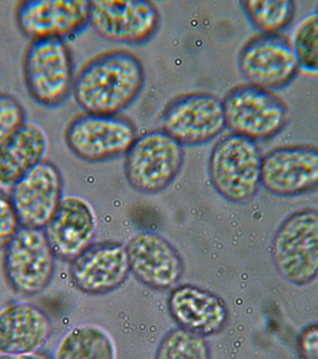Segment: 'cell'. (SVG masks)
I'll use <instances>...</instances> for the list:
<instances>
[{"label": "cell", "instance_id": "obj_1", "mask_svg": "<svg viewBox=\"0 0 318 359\" xmlns=\"http://www.w3.org/2000/svg\"><path fill=\"white\" fill-rule=\"evenodd\" d=\"M143 64L123 49L91 59L74 78V96L85 113L118 115L131 106L143 91Z\"/></svg>", "mask_w": 318, "mask_h": 359}, {"label": "cell", "instance_id": "obj_2", "mask_svg": "<svg viewBox=\"0 0 318 359\" xmlns=\"http://www.w3.org/2000/svg\"><path fill=\"white\" fill-rule=\"evenodd\" d=\"M261 150L256 142L230 133L219 139L208 162V174L219 196L235 204L251 201L261 187Z\"/></svg>", "mask_w": 318, "mask_h": 359}, {"label": "cell", "instance_id": "obj_3", "mask_svg": "<svg viewBox=\"0 0 318 359\" xmlns=\"http://www.w3.org/2000/svg\"><path fill=\"white\" fill-rule=\"evenodd\" d=\"M272 260L292 285H309L317 279L318 210L305 208L282 222L274 235Z\"/></svg>", "mask_w": 318, "mask_h": 359}, {"label": "cell", "instance_id": "obj_4", "mask_svg": "<svg viewBox=\"0 0 318 359\" xmlns=\"http://www.w3.org/2000/svg\"><path fill=\"white\" fill-rule=\"evenodd\" d=\"M23 72L29 94L42 106H60L74 90V60L62 39H36L30 42Z\"/></svg>", "mask_w": 318, "mask_h": 359}, {"label": "cell", "instance_id": "obj_5", "mask_svg": "<svg viewBox=\"0 0 318 359\" xmlns=\"http://www.w3.org/2000/svg\"><path fill=\"white\" fill-rule=\"evenodd\" d=\"M184 162V147L160 130L137 138L125 155L123 169L133 189L155 194L174 182Z\"/></svg>", "mask_w": 318, "mask_h": 359}, {"label": "cell", "instance_id": "obj_6", "mask_svg": "<svg viewBox=\"0 0 318 359\" xmlns=\"http://www.w3.org/2000/svg\"><path fill=\"white\" fill-rule=\"evenodd\" d=\"M223 107L228 130L254 142L274 138L289 121V108L282 98L250 84L230 90Z\"/></svg>", "mask_w": 318, "mask_h": 359}, {"label": "cell", "instance_id": "obj_7", "mask_svg": "<svg viewBox=\"0 0 318 359\" xmlns=\"http://www.w3.org/2000/svg\"><path fill=\"white\" fill-rule=\"evenodd\" d=\"M55 254L43 229L22 226L4 249V274L21 296H36L48 287L55 273Z\"/></svg>", "mask_w": 318, "mask_h": 359}, {"label": "cell", "instance_id": "obj_8", "mask_svg": "<svg viewBox=\"0 0 318 359\" xmlns=\"http://www.w3.org/2000/svg\"><path fill=\"white\" fill-rule=\"evenodd\" d=\"M65 140L78 158L104 162L126 155L137 140V130L131 120L120 115L85 113L66 127Z\"/></svg>", "mask_w": 318, "mask_h": 359}, {"label": "cell", "instance_id": "obj_9", "mask_svg": "<svg viewBox=\"0 0 318 359\" xmlns=\"http://www.w3.org/2000/svg\"><path fill=\"white\" fill-rule=\"evenodd\" d=\"M238 69L250 86L277 91L290 86L299 74L293 45L282 34H260L238 54Z\"/></svg>", "mask_w": 318, "mask_h": 359}, {"label": "cell", "instance_id": "obj_10", "mask_svg": "<svg viewBox=\"0 0 318 359\" xmlns=\"http://www.w3.org/2000/svg\"><path fill=\"white\" fill-rule=\"evenodd\" d=\"M225 127L223 101L209 93L179 96L165 107L162 115V131L182 147L209 143Z\"/></svg>", "mask_w": 318, "mask_h": 359}, {"label": "cell", "instance_id": "obj_11", "mask_svg": "<svg viewBox=\"0 0 318 359\" xmlns=\"http://www.w3.org/2000/svg\"><path fill=\"white\" fill-rule=\"evenodd\" d=\"M89 25L109 41L141 45L158 32V8L147 0H91Z\"/></svg>", "mask_w": 318, "mask_h": 359}, {"label": "cell", "instance_id": "obj_12", "mask_svg": "<svg viewBox=\"0 0 318 359\" xmlns=\"http://www.w3.org/2000/svg\"><path fill=\"white\" fill-rule=\"evenodd\" d=\"M261 186L282 198L318 189V147L290 145L268 152L262 161Z\"/></svg>", "mask_w": 318, "mask_h": 359}, {"label": "cell", "instance_id": "obj_13", "mask_svg": "<svg viewBox=\"0 0 318 359\" xmlns=\"http://www.w3.org/2000/svg\"><path fill=\"white\" fill-rule=\"evenodd\" d=\"M126 249L131 273L143 285L170 290L182 279L184 262L180 252L158 233H137L127 242Z\"/></svg>", "mask_w": 318, "mask_h": 359}, {"label": "cell", "instance_id": "obj_14", "mask_svg": "<svg viewBox=\"0 0 318 359\" xmlns=\"http://www.w3.org/2000/svg\"><path fill=\"white\" fill-rule=\"evenodd\" d=\"M8 196L22 226L45 229L62 199L60 170L43 161L13 184Z\"/></svg>", "mask_w": 318, "mask_h": 359}, {"label": "cell", "instance_id": "obj_15", "mask_svg": "<svg viewBox=\"0 0 318 359\" xmlns=\"http://www.w3.org/2000/svg\"><path fill=\"white\" fill-rule=\"evenodd\" d=\"M89 0H25L17 8V25L33 40H64L89 25Z\"/></svg>", "mask_w": 318, "mask_h": 359}, {"label": "cell", "instance_id": "obj_16", "mask_svg": "<svg viewBox=\"0 0 318 359\" xmlns=\"http://www.w3.org/2000/svg\"><path fill=\"white\" fill-rule=\"evenodd\" d=\"M131 273L126 245L118 242L92 245L71 262L69 277L86 294H106L123 286Z\"/></svg>", "mask_w": 318, "mask_h": 359}, {"label": "cell", "instance_id": "obj_17", "mask_svg": "<svg viewBox=\"0 0 318 359\" xmlns=\"http://www.w3.org/2000/svg\"><path fill=\"white\" fill-rule=\"evenodd\" d=\"M43 230L55 257L72 262L92 245L97 230L94 208L82 196H62Z\"/></svg>", "mask_w": 318, "mask_h": 359}, {"label": "cell", "instance_id": "obj_18", "mask_svg": "<svg viewBox=\"0 0 318 359\" xmlns=\"http://www.w3.org/2000/svg\"><path fill=\"white\" fill-rule=\"evenodd\" d=\"M167 309L180 328L205 338L223 331L228 321V306L221 297L191 284L172 289Z\"/></svg>", "mask_w": 318, "mask_h": 359}, {"label": "cell", "instance_id": "obj_19", "mask_svg": "<svg viewBox=\"0 0 318 359\" xmlns=\"http://www.w3.org/2000/svg\"><path fill=\"white\" fill-rule=\"evenodd\" d=\"M52 321L30 303H11L0 309V353L34 355L48 343Z\"/></svg>", "mask_w": 318, "mask_h": 359}, {"label": "cell", "instance_id": "obj_20", "mask_svg": "<svg viewBox=\"0 0 318 359\" xmlns=\"http://www.w3.org/2000/svg\"><path fill=\"white\" fill-rule=\"evenodd\" d=\"M48 135L37 123L25 121L0 147V184L13 187L45 161Z\"/></svg>", "mask_w": 318, "mask_h": 359}, {"label": "cell", "instance_id": "obj_21", "mask_svg": "<svg viewBox=\"0 0 318 359\" xmlns=\"http://www.w3.org/2000/svg\"><path fill=\"white\" fill-rule=\"evenodd\" d=\"M53 359H116L114 343L102 327L79 325L62 335Z\"/></svg>", "mask_w": 318, "mask_h": 359}, {"label": "cell", "instance_id": "obj_22", "mask_svg": "<svg viewBox=\"0 0 318 359\" xmlns=\"http://www.w3.org/2000/svg\"><path fill=\"white\" fill-rule=\"evenodd\" d=\"M241 6L250 25L261 34H280L293 21L292 0H244Z\"/></svg>", "mask_w": 318, "mask_h": 359}, {"label": "cell", "instance_id": "obj_23", "mask_svg": "<svg viewBox=\"0 0 318 359\" xmlns=\"http://www.w3.org/2000/svg\"><path fill=\"white\" fill-rule=\"evenodd\" d=\"M155 359H212V353L205 337L177 327L162 338Z\"/></svg>", "mask_w": 318, "mask_h": 359}, {"label": "cell", "instance_id": "obj_24", "mask_svg": "<svg viewBox=\"0 0 318 359\" xmlns=\"http://www.w3.org/2000/svg\"><path fill=\"white\" fill-rule=\"evenodd\" d=\"M294 52L299 67L306 72L318 74V16L306 17L296 32Z\"/></svg>", "mask_w": 318, "mask_h": 359}, {"label": "cell", "instance_id": "obj_25", "mask_svg": "<svg viewBox=\"0 0 318 359\" xmlns=\"http://www.w3.org/2000/svg\"><path fill=\"white\" fill-rule=\"evenodd\" d=\"M25 123V111L11 95L0 93V147Z\"/></svg>", "mask_w": 318, "mask_h": 359}, {"label": "cell", "instance_id": "obj_26", "mask_svg": "<svg viewBox=\"0 0 318 359\" xmlns=\"http://www.w3.org/2000/svg\"><path fill=\"white\" fill-rule=\"evenodd\" d=\"M22 228L10 196L0 191V249H5Z\"/></svg>", "mask_w": 318, "mask_h": 359}, {"label": "cell", "instance_id": "obj_27", "mask_svg": "<svg viewBox=\"0 0 318 359\" xmlns=\"http://www.w3.org/2000/svg\"><path fill=\"white\" fill-rule=\"evenodd\" d=\"M297 351L300 359H318V323L305 327L298 335Z\"/></svg>", "mask_w": 318, "mask_h": 359}, {"label": "cell", "instance_id": "obj_28", "mask_svg": "<svg viewBox=\"0 0 318 359\" xmlns=\"http://www.w3.org/2000/svg\"><path fill=\"white\" fill-rule=\"evenodd\" d=\"M0 359H43L35 355H1Z\"/></svg>", "mask_w": 318, "mask_h": 359}, {"label": "cell", "instance_id": "obj_29", "mask_svg": "<svg viewBox=\"0 0 318 359\" xmlns=\"http://www.w3.org/2000/svg\"><path fill=\"white\" fill-rule=\"evenodd\" d=\"M316 15H317V16H318V8H317V13H316Z\"/></svg>", "mask_w": 318, "mask_h": 359}]
</instances>
